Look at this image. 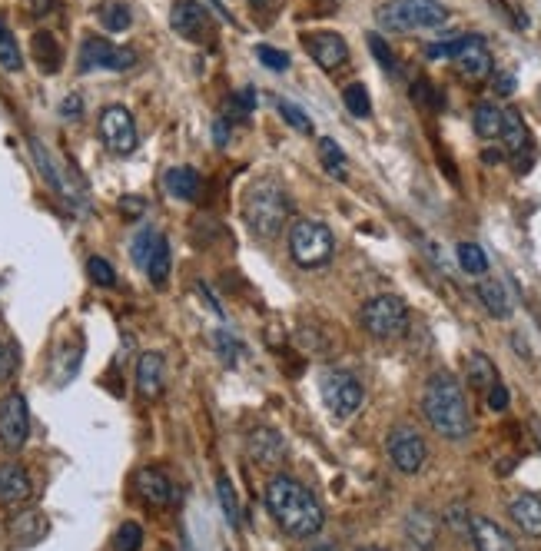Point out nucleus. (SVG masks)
Returning a JSON list of instances; mask_svg holds the SVG:
<instances>
[{
	"label": "nucleus",
	"instance_id": "f03ea898",
	"mask_svg": "<svg viewBox=\"0 0 541 551\" xmlns=\"http://www.w3.org/2000/svg\"><path fill=\"white\" fill-rule=\"evenodd\" d=\"M422 412L442 439L462 442L472 435V412H468L465 389L452 372H435V376H429L422 392Z\"/></svg>",
	"mask_w": 541,
	"mask_h": 551
},
{
	"label": "nucleus",
	"instance_id": "f257e3e1",
	"mask_svg": "<svg viewBox=\"0 0 541 551\" xmlns=\"http://www.w3.org/2000/svg\"><path fill=\"white\" fill-rule=\"evenodd\" d=\"M266 508L289 538H312L326 525V512L303 482L289 475H273L266 485Z\"/></svg>",
	"mask_w": 541,
	"mask_h": 551
},
{
	"label": "nucleus",
	"instance_id": "412c9836",
	"mask_svg": "<svg viewBox=\"0 0 541 551\" xmlns=\"http://www.w3.org/2000/svg\"><path fill=\"white\" fill-rule=\"evenodd\" d=\"M405 538H409L412 548L432 551L435 542H439V522H435V515L425 512V508H412L409 518H405Z\"/></svg>",
	"mask_w": 541,
	"mask_h": 551
},
{
	"label": "nucleus",
	"instance_id": "39448f33",
	"mask_svg": "<svg viewBox=\"0 0 541 551\" xmlns=\"http://www.w3.org/2000/svg\"><path fill=\"white\" fill-rule=\"evenodd\" d=\"M332 253H336V236L326 223L319 220H299L289 230V256L296 259L303 269L326 266Z\"/></svg>",
	"mask_w": 541,
	"mask_h": 551
},
{
	"label": "nucleus",
	"instance_id": "a18cd8bd",
	"mask_svg": "<svg viewBox=\"0 0 541 551\" xmlns=\"http://www.w3.org/2000/svg\"><path fill=\"white\" fill-rule=\"evenodd\" d=\"M14 369H17V352L14 346H7V342L0 339V382H7L14 376Z\"/></svg>",
	"mask_w": 541,
	"mask_h": 551
},
{
	"label": "nucleus",
	"instance_id": "4c0bfd02",
	"mask_svg": "<svg viewBox=\"0 0 541 551\" xmlns=\"http://www.w3.org/2000/svg\"><path fill=\"white\" fill-rule=\"evenodd\" d=\"M216 492H220V505L226 512V522H230V528L239 525V502H236V492H233V482L226 475H220V482H216Z\"/></svg>",
	"mask_w": 541,
	"mask_h": 551
},
{
	"label": "nucleus",
	"instance_id": "58836bf2",
	"mask_svg": "<svg viewBox=\"0 0 541 551\" xmlns=\"http://www.w3.org/2000/svg\"><path fill=\"white\" fill-rule=\"evenodd\" d=\"M0 67L4 70H20L24 60H20V50H17V40L10 37V30L0 24Z\"/></svg>",
	"mask_w": 541,
	"mask_h": 551
},
{
	"label": "nucleus",
	"instance_id": "a211bd4d",
	"mask_svg": "<svg viewBox=\"0 0 541 551\" xmlns=\"http://www.w3.org/2000/svg\"><path fill=\"white\" fill-rule=\"evenodd\" d=\"M306 50L309 57L316 60L322 70H339L349 60V44L332 30H319V34L306 37Z\"/></svg>",
	"mask_w": 541,
	"mask_h": 551
},
{
	"label": "nucleus",
	"instance_id": "864d4df0",
	"mask_svg": "<svg viewBox=\"0 0 541 551\" xmlns=\"http://www.w3.org/2000/svg\"><path fill=\"white\" fill-rule=\"evenodd\" d=\"M482 160H485V163H502V160H505V153H498V150H485V153H482Z\"/></svg>",
	"mask_w": 541,
	"mask_h": 551
},
{
	"label": "nucleus",
	"instance_id": "20e7f679",
	"mask_svg": "<svg viewBox=\"0 0 541 551\" xmlns=\"http://www.w3.org/2000/svg\"><path fill=\"white\" fill-rule=\"evenodd\" d=\"M379 27L392 30V34H409V30H435L449 20L439 0H386L379 7Z\"/></svg>",
	"mask_w": 541,
	"mask_h": 551
},
{
	"label": "nucleus",
	"instance_id": "49530a36",
	"mask_svg": "<svg viewBox=\"0 0 541 551\" xmlns=\"http://www.w3.org/2000/svg\"><path fill=\"white\" fill-rule=\"evenodd\" d=\"M143 210H147V200H140V196H123L120 200V213L127 216V220H140Z\"/></svg>",
	"mask_w": 541,
	"mask_h": 551
},
{
	"label": "nucleus",
	"instance_id": "6e6d98bb",
	"mask_svg": "<svg viewBox=\"0 0 541 551\" xmlns=\"http://www.w3.org/2000/svg\"><path fill=\"white\" fill-rule=\"evenodd\" d=\"M309 551H339L336 545H316V548H309Z\"/></svg>",
	"mask_w": 541,
	"mask_h": 551
},
{
	"label": "nucleus",
	"instance_id": "c9c22d12",
	"mask_svg": "<svg viewBox=\"0 0 541 551\" xmlns=\"http://www.w3.org/2000/svg\"><path fill=\"white\" fill-rule=\"evenodd\" d=\"M113 548L117 551H140L143 548V528L137 522H123L113 535Z\"/></svg>",
	"mask_w": 541,
	"mask_h": 551
},
{
	"label": "nucleus",
	"instance_id": "8fccbe9b",
	"mask_svg": "<svg viewBox=\"0 0 541 551\" xmlns=\"http://www.w3.org/2000/svg\"><path fill=\"white\" fill-rule=\"evenodd\" d=\"M495 93H498V97H508V93H515V74H495Z\"/></svg>",
	"mask_w": 541,
	"mask_h": 551
},
{
	"label": "nucleus",
	"instance_id": "13d9d810",
	"mask_svg": "<svg viewBox=\"0 0 541 551\" xmlns=\"http://www.w3.org/2000/svg\"><path fill=\"white\" fill-rule=\"evenodd\" d=\"M249 4H263V0H249Z\"/></svg>",
	"mask_w": 541,
	"mask_h": 551
},
{
	"label": "nucleus",
	"instance_id": "aec40b11",
	"mask_svg": "<svg viewBox=\"0 0 541 551\" xmlns=\"http://www.w3.org/2000/svg\"><path fill=\"white\" fill-rule=\"evenodd\" d=\"M163 386H166L163 356L160 352H143L140 362H137V392H140V399L156 402L163 395Z\"/></svg>",
	"mask_w": 541,
	"mask_h": 551
},
{
	"label": "nucleus",
	"instance_id": "4be33fe9",
	"mask_svg": "<svg viewBox=\"0 0 541 551\" xmlns=\"http://www.w3.org/2000/svg\"><path fill=\"white\" fill-rule=\"evenodd\" d=\"M47 528L50 525H47L44 512L27 508V512H17L14 518H10L7 532H10V538H14V545H37V542H44Z\"/></svg>",
	"mask_w": 541,
	"mask_h": 551
},
{
	"label": "nucleus",
	"instance_id": "ea45409f",
	"mask_svg": "<svg viewBox=\"0 0 541 551\" xmlns=\"http://www.w3.org/2000/svg\"><path fill=\"white\" fill-rule=\"evenodd\" d=\"M256 57H259V64H263L266 70H273V74H286L289 70V54H283V50H276L269 44H259Z\"/></svg>",
	"mask_w": 541,
	"mask_h": 551
},
{
	"label": "nucleus",
	"instance_id": "ddd939ff",
	"mask_svg": "<svg viewBox=\"0 0 541 551\" xmlns=\"http://www.w3.org/2000/svg\"><path fill=\"white\" fill-rule=\"evenodd\" d=\"M133 64H137V50L130 47H113L103 37H87L80 44L83 74H90V70H130Z\"/></svg>",
	"mask_w": 541,
	"mask_h": 551
},
{
	"label": "nucleus",
	"instance_id": "a878e982",
	"mask_svg": "<svg viewBox=\"0 0 541 551\" xmlns=\"http://www.w3.org/2000/svg\"><path fill=\"white\" fill-rule=\"evenodd\" d=\"M30 47H34V60L40 64V70H44V74H57L60 64H64V50H60L57 37L47 34V30H37Z\"/></svg>",
	"mask_w": 541,
	"mask_h": 551
},
{
	"label": "nucleus",
	"instance_id": "2eb2a0df",
	"mask_svg": "<svg viewBox=\"0 0 541 551\" xmlns=\"http://www.w3.org/2000/svg\"><path fill=\"white\" fill-rule=\"evenodd\" d=\"M30 153H34V163H37V170H40V176L47 180V186L54 190L57 196H64V200L70 203V206H83V193L77 190L74 183L67 180V173L60 170V166L54 163V157L44 150V143L40 140H30Z\"/></svg>",
	"mask_w": 541,
	"mask_h": 551
},
{
	"label": "nucleus",
	"instance_id": "de8ad7c7",
	"mask_svg": "<svg viewBox=\"0 0 541 551\" xmlns=\"http://www.w3.org/2000/svg\"><path fill=\"white\" fill-rule=\"evenodd\" d=\"M488 409H492V412L508 409V389L502 386V382H495V386L488 389Z\"/></svg>",
	"mask_w": 541,
	"mask_h": 551
},
{
	"label": "nucleus",
	"instance_id": "4468645a",
	"mask_svg": "<svg viewBox=\"0 0 541 551\" xmlns=\"http://www.w3.org/2000/svg\"><path fill=\"white\" fill-rule=\"evenodd\" d=\"M498 140H502V153L515 163L518 173H528V170H532V163H535V147H532V133H528L522 113H518V110H505L502 133H498Z\"/></svg>",
	"mask_w": 541,
	"mask_h": 551
},
{
	"label": "nucleus",
	"instance_id": "2f4dec72",
	"mask_svg": "<svg viewBox=\"0 0 541 551\" xmlns=\"http://www.w3.org/2000/svg\"><path fill=\"white\" fill-rule=\"evenodd\" d=\"M459 266L465 269L468 276H485L488 273V256H485V249L482 246H475V243H459Z\"/></svg>",
	"mask_w": 541,
	"mask_h": 551
},
{
	"label": "nucleus",
	"instance_id": "7ed1b4c3",
	"mask_svg": "<svg viewBox=\"0 0 541 551\" xmlns=\"http://www.w3.org/2000/svg\"><path fill=\"white\" fill-rule=\"evenodd\" d=\"M243 220L259 239H276L289 220V196L279 183L259 180L249 186L243 200Z\"/></svg>",
	"mask_w": 541,
	"mask_h": 551
},
{
	"label": "nucleus",
	"instance_id": "b1692460",
	"mask_svg": "<svg viewBox=\"0 0 541 551\" xmlns=\"http://www.w3.org/2000/svg\"><path fill=\"white\" fill-rule=\"evenodd\" d=\"M283 452H286L283 435H276L273 429H256L249 435V455H253L259 465H266V469L283 462Z\"/></svg>",
	"mask_w": 541,
	"mask_h": 551
},
{
	"label": "nucleus",
	"instance_id": "9b49d317",
	"mask_svg": "<svg viewBox=\"0 0 541 551\" xmlns=\"http://www.w3.org/2000/svg\"><path fill=\"white\" fill-rule=\"evenodd\" d=\"M30 439V409L20 392H7L0 399V445L7 452H20Z\"/></svg>",
	"mask_w": 541,
	"mask_h": 551
},
{
	"label": "nucleus",
	"instance_id": "423d86ee",
	"mask_svg": "<svg viewBox=\"0 0 541 551\" xmlns=\"http://www.w3.org/2000/svg\"><path fill=\"white\" fill-rule=\"evenodd\" d=\"M359 322L372 339H395L409 329V306H405V299L392 293L372 296L369 303L359 309Z\"/></svg>",
	"mask_w": 541,
	"mask_h": 551
},
{
	"label": "nucleus",
	"instance_id": "c756f323",
	"mask_svg": "<svg viewBox=\"0 0 541 551\" xmlns=\"http://www.w3.org/2000/svg\"><path fill=\"white\" fill-rule=\"evenodd\" d=\"M319 160H322V166H326L329 176H336V180H346L349 160H346V153H342V147L332 137H322L319 140Z\"/></svg>",
	"mask_w": 541,
	"mask_h": 551
},
{
	"label": "nucleus",
	"instance_id": "4d7b16f0",
	"mask_svg": "<svg viewBox=\"0 0 541 551\" xmlns=\"http://www.w3.org/2000/svg\"><path fill=\"white\" fill-rule=\"evenodd\" d=\"M359 551H382V548H359Z\"/></svg>",
	"mask_w": 541,
	"mask_h": 551
},
{
	"label": "nucleus",
	"instance_id": "393cba45",
	"mask_svg": "<svg viewBox=\"0 0 541 551\" xmlns=\"http://www.w3.org/2000/svg\"><path fill=\"white\" fill-rule=\"evenodd\" d=\"M163 186L173 200L193 203L196 196H200V173H196L193 166H173V170H166Z\"/></svg>",
	"mask_w": 541,
	"mask_h": 551
},
{
	"label": "nucleus",
	"instance_id": "6e6552de",
	"mask_svg": "<svg viewBox=\"0 0 541 551\" xmlns=\"http://www.w3.org/2000/svg\"><path fill=\"white\" fill-rule=\"evenodd\" d=\"M170 27L176 37L190 40V44H213L216 40V20L200 0H173Z\"/></svg>",
	"mask_w": 541,
	"mask_h": 551
},
{
	"label": "nucleus",
	"instance_id": "79ce46f5",
	"mask_svg": "<svg viewBox=\"0 0 541 551\" xmlns=\"http://www.w3.org/2000/svg\"><path fill=\"white\" fill-rule=\"evenodd\" d=\"M253 110H256V90H253V87L236 90V97L230 100V113H233V117H236V120H246Z\"/></svg>",
	"mask_w": 541,
	"mask_h": 551
},
{
	"label": "nucleus",
	"instance_id": "473e14b6",
	"mask_svg": "<svg viewBox=\"0 0 541 551\" xmlns=\"http://www.w3.org/2000/svg\"><path fill=\"white\" fill-rule=\"evenodd\" d=\"M100 24L107 30H113V34H120V30H127L133 24L130 7L120 4V0H107V4L100 7Z\"/></svg>",
	"mask_w": 541,
	"mask_h": 551
},
{
	"label": "nucleus",
	"instance_id": "c03bdc74",
	"mask_svg": "<svg viewBox=\"0 0 541 551\" xmlns=\"http://www.w3.org/2000/svg\"><path fill=\"white\" fill-rule=\"evenodd\" d=\"M369 50H372V57H376L382 67H386V70H395V54H392V47H389L379 34H369Z\"/></svg>",
	"mask_w": 541,
	"mask_h": 551
},
{
	"label": "nucleus",
	"instance_id": "cd10ccee",
	"mask_svg": "<svg viewBox=\"0 0 541 551\" xmlns=\"http://www.w3.org/2000/svg\"><path fill=\"white\" fill-rule=\"evenodd\" d=\"M465 379H468V386L472 389L488 392L498 382V369H495V362L485 356V352H472L468 362H465Z\"/></svg>",
	"mask_w": 541,
	"mask_h": 551
},
{
	"label": "nucleus",
	"instance_id": "f3484780",
	"mask_svg": "<svg viewBox=\"0 0 541 551\" xmlns=\"http://www.w3.org/2000/svg\"><path fill=\"white\" fill-rule=\"evenodd\" d=\"M468 538L475 551H518V542L485 515H468Z\"/></svg>",
	"mask_w": 541,
	"mask_h": 551
},
{
	"label": "nucleus",
	"instance_id": "72a5a7b5",
	"mask_svg": "<svg viewBox=\"0 0 541 551\" xmlns=\"http://www.w3.org/2000/svg\"><path fill=\"white\" fill-rule=\"evenodd\" d=\"M342 103H346V110L352 113V117L366 120L372 113V100H369V90L362 87V83H349L346 90H342Z\"/></svg>",
	"mask_w": 541,
	"mask_h": 551
},
{
	"label": "nucleus",
	"instance_id": "e433bc0d",
	"mask_svg": "<svg viewBox=\"0 0 541 551\" xmlns=\"http://www.w3.org/2000/svg\"><path fill=\"white\" fill-rule=\"evenodd\" d=\"M87 276H90L97 286H103V289L117 286V269H113L103 256H90V259H87Z\"/></svg>",
	"mask_w": 541,
	"mask_h": 551
},
{
	"label": "nucleus",
	"instance_id": "37998d69",
	"mask_svg": "<svg viewBox=\"0 0 541 551\" xmlns=\"http://www.w3.org/2000/svg\"><path fill=\"white\" fill-rule=\"evenodd\" d=\"M216 349H220L223 362H230V366H236L239 352H243V346H239V339L233 336L230 329H220V332H216Z\"/></svg>",
	"mask_w": 541,
	"mask_h": 551
},
{
	"label": "nucleus",
	"instance_id": "5701e85b",
	"mask_svg": "<svg viewBox=\"0 0 541 551\" xmlns=\"http://www.w3.org/2000/svg\"><path fill=\"white\" fill-rule=\"evenodd\" d=\"M508 515H512V522L522 528L525 535L541 538V495L538 492L518 495L515 502L508 505Z\"/></svg>",
	"mask_w": 541,
	"mask_h": 551
},
{
	"label": "nucleus",
	"instance_id": "f8f14e48",
	"mask_svg": "<svg viewBox=\"0 0 541 551\" xmlns=\"http://www.w3.org/2000/svg\"><path fill=\"white\" fill-rule=\"evenodd\" d=\"M100 140L107 143L110 153H117V157H130L133 150H137V123H133L130 110L120 107V103H113L100 113Z\"/></svg>",
	"mask_w": 541,
	"mask_h": 551
},
{
	"label": "nucleus",
	"instance_id": "f704fd0d",
	"mask_svg": "<svg viewBox=\"0 0 541 551\" xmlns=\"http://www.w3.org/2000/svg\"><path fill=\"white\" fill-rule=\"evenodd\" d=\"M156 243H160V233H156V230H140L137 236H133V243H130V256H133V263H137L140 269H147V263H150V256H153Z\"/></svg>",
	"mask_w": 541,
	"mask_h": 551
},
{
	"label": "nucleus",
	"instance_id": "0eeeda50",
	"mask_svg": "<svg viewBox=\"0 0 541 551\" xmlns=\"http://www.w3.org/2000/svg\"><path fill=\"white\" fill-rule=\"evenodd\" d=\"M319 392L336 419H352L362 405V382L346 369H326L319 376Z\"/></svg>",
	"mask_w": 541,
	"mask_h": 551
},
{
	"label": "nucleus",
	"instance_id": "1a4fd4ad",
	"mask_svg": "<svg viewBox=\"0 0 541 551\" xmlns=\"http://www.w3.org/2000/svg\"><path fill=\"white\" fill-rule=\"evenodd\" d=\"M452 64L459 70V77L468 83H482L492 77L495 70V60H492V50L478 34H465V37H455L452 40Z\"/></svg>",
	"mask_w": 541,
	"mask_h": 551
},
{
	"label": "nucleus",
	"instance_id": "6ab92c4d",
	"mask_svg": "<svg viewBox=\"0 0 541 551\" xmlns=\"http://www.w3.org/2000/svg\"><path fill=\"white\" fill-rule=\"evenodd\" d=\"M30 495H34V482H30L24 465H17V462L0 465V505L20 508L30 502Z\"/></svg>",
	"mask_w": 541,
	"mask_h": 551
},
{
	"label": "nucleus",
	"instance_id": "5fc2aeb1",
	"mask_svg": "<svg viewBox=\"0 0 541 551\" xmlns=\"http://www.w3.org/2000/svg\"><path fill=\"white\" fill-rule=\"evenodd\" d=\"M532 439H535L538 452H541V419H538V415H535V419H532Z\"/></svg>",
	"mask_w": 541,
	"mask_h": 551
},
{
	"label": "nucleus",
	"instance_id": "a19ab883",
	"mask_svg": "<svg viewBox=\"0 0 541 551\" xmlns=\"http://www.w3.org/2000/svg\"><path fill=\"white\" fill-rule=\"evenodd\" d=\"M279 113H283V120H286L293 130H299V133H312V120L306 117V110H299V107H296V103L279 100Z\"/></svg>",
	"mask_w": 541,
	"mask_h": 551
},
{
	"label": "nucleus",
	"instance_id": "bb28decb",
	"mask_svg": "<svg viewBox=\"0 0 541 551\" xmlns=\"http://www.w3.org/2000/svg\"><path fill=\"white\" fill-rule=\"evenodd\" d=\"M502 120H505V110L492 100L478 103L475 113H472V127L482 140H498V133H502Z\"/></svg>",
	"mask_w": 541,
	"mask_h": 551
},
{
	"label": "nucleus",
	"instance_id": "603ef678",
	"mask_svg": "<svg viewBox=\"0 0 541 551\" xmlns=\"http://www.w3.org/2000/svg\"><path fill=\"white\" fill-rule=\"evenodd\" d=\"M30 7H34V14H50V10H54V0H30Z\"/></svg>",
	"mask_w": 541,
	"mask_h": 551
},
{
	"label": "nucleus",
	"instance_id": "c85d7f7f",
	"mask_svg": "<svg viewBox=\"0 0 541 551\" xmlns=\"http://www.w3.org/2000/svg\"><path fill=\"white\" fill-rule=\"evenodd\" d=\"M478 299H482V306L495 319L512 316V303H508V293H505V286L498 283V279H482V283H478Z\"/></svg>",
	"mask_w": 541,
	"mask_h": 551
},
{
	"label": "nucleus",
	"instance_id": "9d476101",
	"mask_svg": "<svg viewBox=\"0 0 541 551\" xmlns=\"http://www.w3.org/2000/svg\"><path fill=\"white\" fill-rule=\"evenodd\" d=\"M386 452L402 475H419L425 469V459H429V445L412 425H395L386 439Z\"/></svg>",
	"mask_w": 541,
	"mask_h": 551
},
{
	"label": "nucleus",
	"instance_id": "dca6fc26",
	"mask_svg": "<svg viewBox=\"0 0 541 551\" xmlns=\"http://www.w3.org/2000/svg\"><path fill=\"white\" fill-rule=\"evenodd\" d=\"M133 488H137L140 502L150 505V508L173 505V495H176L170 475H166L163 469H153V465H147V469H140L137 475H133Z\"/></svg>",
	"mask_w": 541,
	"mask_h": 551
},
{
	"label": "nucleus",
	"instance_id": "7c9ffc66",
	"mask_svg": "<svg viewBox=\"0 0 541 551\" xmlns=\"http://www.w3.org/2000/svg\"><path fill=\"white\" fill-rule=\"evenodd\" d=\"M143 273L150 276V283L156 289L166 286V276H170V243H166V236H160V243H156L150 263H147V269H143Z\"/></svg>",
	"mask_w": 541,
	"mask_h": 551
},
{
	"label": "nucleus",
	"instance_id": "3c124183",
	"mask_svg": "<svg viewBox=\"0 0 541 551\" xmlns=\"http://www.w3.org/2000/svg\"><path fill=\"white\" fill-rule=\"evenodd\" d=\"M213 137H216V147H226V143H230V133H226V120H216L213 123Z\"/></svg>",
	"mask_w": 541,
	"mask_h": 551
},
{
	"label": "nucleus",
	"instance_id": "09e8293b",
	"mask_svg": "<svg viewBox=\"0 0 541 551\" xmlns=\"http://www.w3.org/2000/svg\"><path fill=\"white\" fill-rule=\"evenodd\" d=\"M80 113H83V100L77 97V93H70V97L60 103V117H67V120H80Z\"/></svg>",
	"mask_w": 541,
	"mask_h": 551
}]
</instances>
